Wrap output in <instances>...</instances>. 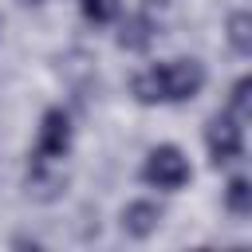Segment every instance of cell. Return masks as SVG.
Wrapping results in <instances>:
<instances>
[{"mask_svg": "<svg viewBox=\"0 0 252 252\" xmlns=\"http://www.w3.org/2000/svg\"><path fill=\"white\" fill-rule=\"evenodd\" d=\"M205 87V67L197 59H169L150 71H138L130 91L138 102H185Z\"/></svg>", "mask_w": 252, "mask_h": 252, "instance_id": "1", "label": "cell"}, {"mask_svg": "<svg viewBox=\"0 0 252 252\" xmlns=\"http://www.w3.org/2000/svg\"><path fill=\"white\" fill-rule=\"evenodd\" d=\"M189 158L177 146H154L142 161V181L154 189H181L189 181Z\"/></svg>", "mask_w": 252, "mask_h": 252, "instance_id": "2", "label": "cell"}, {"mask_svg": "<svg viewBox=\"0 0 252 252\" xmlns=\"http://www.w3.org/2000/svg\"><path fill=\"white\" fill-rule=\"evenodd\" d=\"M205 146H209V154H213L217 165H220V161H232V158H240V150H244V126L224 110V114L209 118V126H205Z\"/></svg>", "mask_w": 252, "mask_h": 252, "instance_id": "3", "label": "cell"}, {"mask_svg": "<svg viewBox=\"0 0 252 252\" xmlns=\"http://www.w3.org/2000/svg\"><path fill=\"white\" fill-rule=\"evenodd\" d=\"M71 150V118L67 110H47L43 122H39V138H35V158L43 161H59L63 154Z\"/></svg>", "mask_w": 252, "mask_h": 252, "instance_id": "4", "label": "cell"}, {"mask_svg": "<svg viewBox=\"0 0 252 252\" xmlns=\"http://www.w3.org/2000/svg\"><path fill=\"white\" fill-rule=\"evenodd\" d=\"M158 224H161V209H158L154 201H130V205L122 209V232L134 236V240L154 236Z\"/></svg>", "mask_w": 252, "mask_h": 252, "instance_id": "5", "label": "cell"}, {"mask_svg": "<svg viewBox=\"0 0 252 252\" xmlns=\"http://www.w3.org/2000/svg\"><path fill=\"white\" fill-rule=\"evenodd\" d=\"M63 185H67V177H63V173H55V169H51V161L35 158V165H32V173H28V193H32V197H39V201H51V197H59V193H63Z\"/></svg>", "mask_w": 252, "mask_h": 252, "instance_id": "6", "label": "cell"}, {"mask_svg": "<svg viewBox=\"0 0 252 252\" xmlns=\"http://www.w3.org/2000/svg\"><path fill=\"white\" fill-rule=\"evenodd\" d=\"M150 39H154V28L146 24V16H142V12H138V16H130V20L122 24L118 43H122L126 51H146V47H150Z\"/></svg>", "mask_w": 252, "mask_h": 252, "instance_id": "7", "label": "cell"}, {"mask_svg": "<svg viewBox=\"0 0 252 252\" xmlns=\"http://www.w3.org/2000/svg\"><path fill=\"white\" fill-rule=\"evenodd\" d=\"M228 43H232L240 55L252 51V16H248V12H232V16H228Z\"/></svg>", "mask_w": 252, "mask_h": 252, "instance_id": "8", "label": "cell"}, {"mask_svg": "<svg viewBox=\"0 0 252 252\" xmlns=\"http://www.w3.org/2000/svg\"><path fill=\"white\" fill-rule=\"evenodd\" d=\"M224 205H228L236 217H248V213H252V189H248L244 177H232V181H228V189H224Z\"/></svg>", "mask_w": 252, "mask_h": 252, "instance_id": "9", "label": "cell"}, {"mask_svg": "<svg viewBox=\"0 0 252 252\" xmlns=\"http://www.w3.org/2000/svg\"><path fill=\"white\" fill-rule=\"evenodd\" d=\"M248 91H252V79H240V83L232 87V98H228V114H232L240 126L252 118V94H248Z\"/></svg>", "mask_w": 252, "mask_h": 252, "instance_id": "10", "label": "cell"}, {"mask_svg": "<svg viewBox=\"0 0 252 252\" xmlns=\"http://www.w3.org/2000/svg\"><path fill=\"white\" fill-rule=\"evenodd\" d=\"M79 8H83V16L94 20V24H110V20L118 16V0H79Z\"/></svg>", "mask_w": 252, "mask_h": 252, "instance_id": "11", "label": "cell"}]
</instances>
